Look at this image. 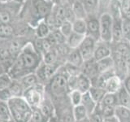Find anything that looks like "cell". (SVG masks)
Returning <instances> with one entry per match:
<instances>
[{
  "mask_svg": "<svg viewBox=\"0 0 130 122\" xmlns=\"http://www.w3.org/2000/svg\"><path fill=\"white\" fill-rule=\"evenodd\" d=\"M42 62V55L39 54L32 43H28L14 60L13 65L8 71L12 80H18L28 73L35 72Z\"/></svg>",
  "mask_w": 130,
  "mask_h": 122,
  "instance_id": "obj_1",
  "label": "cell"
},
{
  "mask_svg": "<svg viewBox=\"0 0 130 122\" xmlns=\"http://www.w3.org/2000/svg\"><path fill=\"white\" fill-rule=\"evenodd\" d=\"M11 120L15 122H29L32 120V108L24 97H12L7 101Z\"/></svg>",
  "mask_w": 130,
  "mask_h": 122,
  "instance_id": "obj_2",
  "label": "cell"
},
{
  "mask_svg": "<svg viewBox=\"0 0 130 122\" xmlns=\"http://www.w3.org/2000/svg\"><path fill=\"white\" fill-rule=\"evenodd\" d=\"M68 77L61 66L49 81V91L54 99L58 100L68 96L70 91L68 85Z\"/></svg>",
  "mask_w": 130,
  "mask_h": 122,
  "instance_id": "obj_3",
  "label": "cell"
},
{
  "mask_svg": "<svg viewBox=\"0 0 130 122\" xmlns=\"http://www.w3.org/2000/svg\"><path fill=\"white\" fill-rule=\"evenodd\" d=\"M45 87L42 83L25 89L23 97L32 108H38L45 99Z\"/></svg>",
  "mask_w": 130,
  "mask_h": 122,
  "instance_id": "obj_4",
  "label": "cell"
},
{
  "mask_svg": "<svg viewBox=\"0 0 130 122\" xmlns=\"http://www.w3.org/2000/svg\"><path fill=\"white\" fill-rule=\"evenodd\" d=\"M100 22V41L111 43L112 42V24L113 18L109 13L99 16Z\"/></svg>",
  "mask_w": 130,
  "mask_h": 122,
  "instance_id": "obj_5",
  "label": "cell"
},
{
  "mask_svg": "<svg viewBox=\"0 0 130 122\" xmlns=\"http://www.w3.org/2000/svg\"><path fill=\"white\" fill-rule=\"evenodd\" d=\"M61 66H62V64H59V62L53 64H46L43 62L41 63L39 67L35 72L36 75L38 76L39 79L40 83L42 84L43 82H49L53 76L58 72Z\"/></svg>",
  "mask_w": 130,
  "mask_h": 122,
  "instance_id": "obj_6",
  "label": "cell"
},
{
  "mask_svg": "<svg viewBox=\"0 0 130 122\" xmlns=\"http://www.w3.org/2000/svg\"><path fill=\"white\" fill-rule=\"evenodd\" d=\"M86 21V35L93 38L97 42L100 41V22L99 16H88L85 19Z\"/></svg>",
  "mask_w": 130,
  "mask_h": 122,
  "instance_id": "obj_7",
  "label": "cell"
},
{
  "mask_svg": "<svg viewBox=\"0 0 130 122\" xmlns=\"http://www.w3.org/2000/svg\"><path fill=\"white\" fill-rule=\"evenodd\" d=\"M97 42V41L90 38V37H85L83 42H81L80 47H78L80 54L84 59V61L93 58V53H94Z\"/></svg>",
  "mask_w": 130,
  "mask_h": 122,
  "instance_id": "obj_8",
  "label": "cell"
},
{
  "mask_svg": "<svg viewBox=\"0 0 130 122\" xmlns=\"http://www.w3.org/2000/svg\"><path fill=\"white\" fill-rule=\"evenodd\" d=\"M80 70L81 74L86 76L90 80L94 79L95 77L99 75L97 67V61L93 58L85 60L80 68Z\"/></svg>",
  "mask_w": 130,
  "mask_h": 122,
  "instance_id": "obj_9",
  "label": "cell"
},
{
  "mask_svg": "<svg viewBox=\"0 0 130 122\" xmlns=\"http://www.w3.org/2000/svg\"><path fill=\"white\" fill-rule=\"evenodd\" d=\"M111 55V43L105 42L103 41H99L96 44L94 53H93V59L96 61H99L106 57Z\"/></svg>",
  "mask_w": 130,
  "mask_h": 122,
  "instance_id": "obj_10",
  "label": "cell"
},
{
  "mask_svg": "<svg viewBox=\"0 0 130 122\" xmlns=\"http://www.w3.org/2000/svg\"><path fill=\"white\" fill-rule=\"evenodd\" d=\"M122 40H124L123 18H113L112 42H120Z\"/></svg>",
  "mask_w": 130,
  "mask_h": 122,
  "instance_id": "obj_11",
  "label": "cell"
},
{
  "mask_svg": "<svg viewBox=\"0 0 130 122\" xmlns=\"http://www.w3.org/2000/svg\"><path fill=\"white\" fill-rule=\"evenodd\" d=\"M97 67L99 75L111 71H115L114 70V60L111 55L97 61Z\"/></svg>",
  "mask_w": 130,
  "mask_h": 122,
  "instance_id": "obj_12",
  "label": "cell"
},
{
  "mask_svg": "<svg viewBox=\"0 0 130 122\" xmlns=\"http://www.w3.org/2000/svg\"><path fill=\"white\" fill-rule=\"evenodd\" d=\"M38 108L47 119H50V118L55 116V104L53 103V102L51 99L46 98V96H45L43 102L42 103V104L40 105V107Z\"/></svg>",
  "mask_w": 130,
  "mask_h": 122,
  "instance_id": "obj_13",
  "label": "cell"
},
{
  "mask_svg": "<svg viewBox=\"0 0 130 122\" xmlns=\"http://www.w3.org/2000/svg\"><path fill=\"white\" fill-rule=\"evenodd\" d=\"M72 108L73 107H68L67 105L60 106L59 114L55 115L60 122H75L72 113Z\"/></svg>",
  "mask_w": 130,
  "mask_h": 122,
  "instance_id": "obj_14",
  "label": "cell"
},
{
  "mask_svg": "<svg viewBox=\"0 0 130 122\" xmlns=\"http://www.w3.org/2000/svg\"><path fill=\"white\" fill-rule=\"evenodd\" d=\"M20 81V83L22 85V86L24 87V90L28 88H31L32 86H34L37 84L40 83L39 79L38 76L36 75L35 72H32V73H28V74L22 77L21 78L18 79Z\"/></svg>",
  "mask_w": 130,
  "mask_h": 122,
  "instance_id": "obj_15",
  "label": "cell"
},
{
  "mask_svg": "<svg viewBox=\"0 0 130 122\" xmlns=\"http://www.w3.org/2000/svg\"><path fill=\"white\" fill-rule=\"evenodd\" d=\"M66 62L74 65V66H76V67L80 68V66L84 63V59H83L82 55H81L78 48L72 49L67 57Z\"/></svg>",
  "mask_w": 130,
  "mask_h": 122,
  "instance_id": "obj_16",
  "label": "cell"
},
{
  "mask_svg": "<svg viewBox=\"0 0 130 122\" xmlns=\"http://www.w3.org/2000/svg\"><path fill=\"white\" fill-rule=\"evenodd\" d=\"M91 86H92L91 80L86 76L80 73L78 77H77V85H76L77 90H79L82 94H85L89 90Z\"/></svg>",
  "mask_w": 130,
  "mask_h": 122,
  "instance_id": "obj_17",
  "label": "cell"
},
{
  "mask_svg": "<svg viewBox=\"0 0 130 122\" xmlns=\"http://www.w3.org/2000/svg\"><path fill=\"white\" fill-rule=\"evenodd\" d=\"M114 116L118 122H130V109L122 106H116Z\"/></svg>",
  "mask_w": 130,
  "mask_h": 122,
  "instance_id": "obj_18",
  "label": "cell"
},
{
  "mask_svg": "<svg viewBox=\"0 0 130 122\" xmlns=\"http://www.w3.org/2000/svg\"><path fill=\"white\" fill-rule=\"evenodd\" d=\"M71 7L73 11V13H74L76 16V19L85 20L87 18V13L85 10L84 5L81 1H79V0H72Z\"/></svg>",
  "mask_w": 130,
  "mask_h": 122,
  "instance_id": "obj_19",
  "label": "cell"
},
{
  "mask_svg": "<svg viewBox=\"0 0 130 122\" xmlns=\"http://www.w3.org/2000/svg\"><path fill=\"white\" fill-rule=\"evenodd\" d=\"M85 10L88 16H99V0H82Z\"/></svg>",
  "mask_w": 130,
  "mask_h": 122,
  "instance_id": "obj_20",
  "label": "cell"
},
{
  "mask_svg": "<svg viewBox=\"0 0 130 122\" xmlns=\"http://www.w3.org/2000/svg\"><path fill=\"white\" fill-rule=\"evenodd\" d=\"M85 35L79 34L77 33L72 32V34L67 38L66 43L68 45V47L71 49H76L80 47L81 42H83Z\"/></svg>",
  "mask_w": 130,
  "mask_h": 122,
  "instance_id": "obj_21",
  "label": "cell"
},
{
  "mask_svg": "<svg viewBox=\"0 0 130 122\" xmlns=\"http://www.w3.org/2000/svg\"><path fill=\"white\" fill-rule=\"evenodd\" d=\"M81 105H83L85 108L86 109V111L88 114H91L95 111V109L97 108V103H95V101L93 100L90 95L89 94V92H86L82 95V99H81Z\"/></svg>",
  "mask_w": 130,
  "mask_h": 122,
  "instance_id": "obj_22",
  "label": "cell"
},
{
  "mask_svg": "<svg viewBox=\"0 0 130 122\" xmlns=\"http://www.w3.org/2000/svg\"><path fill=\"white\" fill-rule=\"evenodd\" d=\"M108 13L111 16L112 18H123L120 0H111L109 6Z\"/></svg>",
  "mask_w": 130,
  "mask_h": 122,
  "instance_id": "obj_23",
  "label": "cell"
},
{
  "mask_svg": "<svg viewBox=\"0 0 130 122\" xmlns=\"http://www.w3.org/2000/svg\"><path fill=\"white\" fill-rule=\"evenodd\" d=\"M118 99V105L125 107L130 109V94L122 86L120 89L116 93Z\"/></svg>",
  "mask_w": 130,
  "mask_h": 122,
  "instance_id": "obj_24",
  "label": "cell"
},
{
  "mask_svg": "<svg viewBox=\"0 0 130 122\" xmlns=\"http://www.w3.org/2000/svg\"><path fill=\"white\" fill-rule=\"evenodd\" d=\"M88 92L89 95H90L92 99L95 101V103L97 104L101 103L102 100H103V99L104 98L105 95L107 94V92L105 91V89L103 88L94 86V85H92Z\"/></svg>",
  "mask_w": 130,
  "mask_h": 122,
  "instance_id": "obj_25",
  "label": "cell"
},
{
  "mask_svg": "<svg viewBox=\"0 0 130 122\" xmlns=\"http://www.w3.org/2000/svg\"><path fill=\"white\" fill-rule=\"evenodd\" d=\"M8 89L12 97H23L24 95V89L18 80H12Z\"/></svg>",
  "mask_w": 130,
  "mask_h": 122,
  "instance_id": "obj_26",
  "label": "cell"
},
{
  "mask_svg": "<svg viewBox=\"0 0 130 122\" xmlns=\"http://www.w3.org/2000/svg\"><path fill=\"white\" fill-rule=\"evenodd\" d=\"M59 53L55 48H52L50 51L45 52L42 55V62L46 64H53L58 62Z\"/></svg>",
  "mask_w": 130,
  "mask_h": 122,
  "instance_id": "obj_27",
  "label": "cell"
},
{
  "mask_svg": "<svg viewBox=\"0 0 130 122\" xmlns=\"http://www.w3.org/2000/svg\"><path fill=\"white\" fill-rule=\"evenodd\" d=\"M51 29L49 26L47 25L46 22L43 20V21H41L36 28V34L38 38H46L48 35L51 34Z\"/></svg>",
  "mask_w": 130,
  "mask_h": 122,
  "instance_id": "obj_28",
  "label": "cell"
},
{
  "mask_svg": "<svg viewBox=\"0 0 130 122\" xmlns=\"http://www.w3.org/2000/svg\"><path fill=\"white\" fill-rule=\"evenodd\" d=\"M86 30H87V26H86V21H85V20L76 19L74 20V22L72 23L73 32L77 33L79 34L86 35Z\"/></svg>",
  "mask_w": 130,
  "mask_h": 122,
  "instance_id": "obj_29",
  "label": "cell"
},
{
  "mask_svg": "<svg viewBox=\"0 0 130 122\" xmlns=\"http://www.w3.org/2000/svg\"><path fill=\"white\" fill-rule=\"evenodd\" d=\"M72 113H73V116H74L75 121L84 120V119H85V118H87L89 116L86 109H85L84 106L81 105V104L73 107L72 108Z\"/></svg>",
  "mask_w": 130,
  "mask_h": 122,
  "instance_id": "obj_30",
  "label": "cell"
},
{
  "mask_svg": "<svg viewBox=\"0 0 130 122\" xmlns=\"http://www.w3.org/2000/svg\"><path fill=\"white\" fill-rule=\"evenodd\" d=\"M100 103L105 106L116 108V106H118L117 95L116 94H112V93H107Z\"/></svg>",
  "mask_w": 130,
  "mask_h": 122,
  "instance_id": "obj_31",
  "label": "cell"
},
{
  "mask_svg": "<svg viewBox=\"0 0 130 122\" xmlns=\"http://www.w3.org/2000/svg\"><path fill=\"white\" fill-rule=\"evenodd\" d=\"M24 46L21 45V42L18 39H14L12 40L10 45H9V48H8V51H9L10 54L11 56H15V58L18 56L20 54V52L21 51Z\"/></svg>",
  "mask_w": 130,
  "mask_h": 122,
  "instance_id": "obj_32",
  "label": "cell"
},
{
  "mask_svg": "<svg viewBox=\"0 0 130 122\" xmlns=\"http://www.w3.org/2000/svg\"><path fill=\"white\" fill-rule=\"evenodd\" d=\"M82 93H80L79 90L75 89V90H72L68 94V98L70 100V103L72 107L80 105L81 103V99H82Z\"/></svg>",
  "mask_w": 130,
  "mask_h": 122,
  "instance_id": "obj_33",
  "label": "cell"
},
{
  "mask_svg": "<svg viewBox=\"0 0 130 122\" xmlns=\"http://www.w3.org/2000/svg\"><path fill=\"white\" fill-rule=\"evenodd\" d=\"M0 118L4 120H10L11 119L10 109L6 101L0 100Z\"/></svg>",
  "mask_w": 130,
  "mask_h": 122,
  "instance_id": "obj_34",
  "label": "cell"
},
{
  "mask_svg": "<svg viewBox=\"0 0 130 122\" xmlns=\"http://www.w3.org/2000/svg\"><path fill=\"white\" fill-rule=\"evenodd\" d=\"M14 29L10 24L0 23V38H9L12 34H13Z\"/></svg>",
  "mask_w": 130,
  "mask_h": 122,
  "instance_id": "obj_35",
  "label": "cell"
},
{
  "mask_svg": "<svg viewBox=\"0 0 130 122\" xmlns=\"http://www.w3.org/2000/svg\"><path fill=\"white\" fill-rule=\"evenodd\" d=\"M37 9H38V13L41 16H47L52 11V7L50 4H47L44 2H39V3L37 5Z\"/></svg>",
  "mask_w": 130,
  "mask_h": 122,
  "instance_id": "obj_36",
  "label": "cell"
},
{
  "mask_svg": "<svg viewBox=\"0 0 130 122\" xmlns=\"http://www.w3.org/2000/svg\"><path fill=\"white\" fill-rule=\"evenodd\" d=\"M31 120L32 122H48L49 119H47L43 115L39 108H32V116Z\"/></svg>",
  "mask_w": 130,
  "mask_h": 122,
  "instance_id": "obj_37",
  "label": "cell"
},
{
  "mask_svg": "<svg viewBox=\"0 0 130 122\" xmlns=\"http://www.w3.org/2000/svg\"><path fill=\"white\" fill-rule=\"evenodd\" d=\"M59 30L66 38H68L72 32V23L68 21V20H65L62 24V25L60 26Z\"/></svg>",
  "mask_w": 130,
  "mask_h": 122,
  "instance_id": "obj_38",
  "label": "cell"
},
{
  "mask_svg": "<svg viewBox=\"0 0 130 122\" xmlns=\"http://www.w3.org/2000/svg\"><path fill=\"white\" fill-rule=\"evenodd\" d=\"M12 79L7 72H5L0 76V89H3L8 88V86L11 83Z\"/></svg>",
  "mask_w": 130,
  "mask_h": 122,
  "instance_id": "obj_39",
  "label": "cell"
},
{
  "mask_svg": "<svg viewBox=\"0 0 130 122\" xmlns=\"http://www.w3.org/2000/svg\"><path fill=\"white\" fill-rule=\"evenodd\" d=\"M51 34H52L53 36H54V38H55V39L56 41L57 46L59 45V44H63V43L66 42L67 38L62 34V33H61V31L59 30V28H57V29L51 31Z\"/></svg>",
  "mask_w": 130,
  "mask_h": 122,
  "instance_id": "obj_40",
  "label": "cell"
},
{
  "mask_svg": "<svg viewBox=\"0 0 130 122\" xmlns=\"http://www.w3.org/2000/svg\"><path fill=\"white\" fill-rule=\"evenodd\" d=\"M111 0H99V16L108 13V9Z\"/></svg>",
  "mask_w": 130,
  "mask_h": 122,
  "instance_id": "obj_41",
  "label": "cell"
},
{
  "mask_svg": "<svg viewBox=\"0 0 130 122\" xmlns=\"http://www.w3.org/2000/svg\"><path fill=\"white\" fill-rule=\"evenodd\" d=\"M56 50L59 53V55H62V56H66V58L68 57V55H69V53L71 52V51L72 49H71L68 47V45L65 42L63 44H59L56 47Z\"/></svg>",
  "mask_w": 130,
  "mask_h": 122,
  "instance_id": "obj_42",
  "label": "cell"
},
{
  "mask_svg": "<svg viewBox=\"0 0 130 122\" xmlns=\"http://www.w3.org/2000/svg\"><path fill=\"white\" fill-rule=\"evenodd\" d=\"M123 35L124 39L130 42V20L123 18Z\"/></svg>",
  "mask_w": 130,
  "mask_h": 122,
  "instance_id": "obj_43",
  "label": "cell"
},
{
  "mask_svg": "<svg viewBox=\"0 0 130 122\" xmlns=\"http://www.w3.org/2000/svg\"><path fill=\"white\" fill-rule=\"evenodd\" d=\"M88 119L89 122H103V118L100 115V113L95 109V111L89 114L88 116Z\"/></svg>",
  "mask_w": 130,
  "mask_h": 122,
  "instance_id": "obj_44",
  "label": "cell"
},
{
  "mask_svg": "<svg viewBox=\"0 0 130 122\" xmlns=\"http://www.w3.org/2000/svg\"><path fill=\"white\" fill-rule=\"evenodd\" d=\"M65 8H66V14H65V17H66V20H68L72 23L74 22V20H76V16L73 13V11L72 9L71 5L69 7L65 6Z\"/></svg>",
  "mask_w": 130,
  "mask_h": 122,
  "instance_id": "obj_45",
  "label": "cell"
},
{
  "mask_svg": "<svg viewBox=\"0 0 130 122\" xmlns=\"http://www.w3.org/2000/svg\"><path fill=\"white\" fill-rule=\"evenodd\" d=\"M0 20L2 23L4 24H8L10 21V15L7 11H2L0 12Z\"/></svg>",
  "mask_w": 130,
  "mask_h": 122,
  "instance_id": "obj_46",
  "label": "cell"
},
{
  "mask_svg": "<svg viewBox=\"0 0 130 122\" xmlns=\"http://www.w3.org/2000/svg\"><path fill=\"white\" fill-rule=\"evenodd\" d=\"M123 86L130 94V74H128L123 80Z\"/></svg>",
  "mask_w": 130,
  "mask_h": 122,
  "instance_id": "obj_47",
  "label": "cell"
},
{
  "mask_svg": "<svg viewBox=\"0 0 130 122\" xmlns=\"http://www.w3.org/2000/svg\"><path fill=\"white\" fill-rule=\"evenodd\" d=\"M103 122H118L116 120V118L115 116H111V117H107V118H104Z\"/></svg>",
  "mask_w": 130,
  "mask_h": 122,
  "instance_id": "obj_48",
  "label": "cell"
},
{
  "mask_svg": "<svg viewBox=\"0 0 130 122\" xmlns=\"http://www.w3.org/2000/svg\"><path fill=\"white\" fill-rule=\"evenodd\" d=\"M48 122H60V121L59 120L58 118H57V116H55L50 118V119H49V120H48Z\"/></svg>",
  "mask_w": 130,
  "mask_h": 122,
  "instance_id": "obj_49",
  "label": "cell"
},
{
  "mask_svg": "<svg viewBox=\"0 0 130 122\" xmlns=\"http://www.w3.org/2000/svg\"><path fill=\"white\" fill-rule=\"evenodd\" d=\"M123 18H126V19H128V20H130V7H129V8L128 9L127 12L125 13V15L124 16V17H123Z\"/></svg>",
  "mask_w": 130,
  "mask_h": 122,
  "instance_id": "obj_50",
  "label": "cell"
},
{
  "mask_svg": "<svg viewBox=\"0 0 130 122\" xmlns=\"http://www.w3.org/2000/svg\"><path fill=\"white\" fill-rule=\"evenodd\" d=\"M5 72H6L5 69H4L3 64H1V62H0V76H1L2 74H3V73H5Z\"/></svg>",
  "mask_w": 130,
  "mask_h": 122,
  "instance_id": "obj_51",
  "label": "cell"
},
{
  "mask_svg": "<svg viewBox=\"0 0 130 122\" xmlns=\"http://www.w3.org/2000/svg\"><path fill=\"white\" fill-rule=\"evenodd\" d=\"M75 122H89V120L88 117H87V118H85V119H84V120H76V121H75Z\"/></svg>",
  "mask_w": 130,
  "mask_h": 122,
  "instance_id": "obj_52",
  "label": "cell"
},
{
  "mask_svg": "<svg viewBox=\"0 0 130 122\" xmlns=\"http://www.w3.org/2000/svg\"><path fill=\"white\" fill-rule=\"evenodd\" d=\"M8 120H3L2 118H0V122H7Z\"/></svg>",
  "mask_w": 130,
  "mask_h": 122,
  "instance_id": "obj_53",
  "label": "cell"
},
{
  "mask_svg": "<svg viewBox=\"0 0 130 122\" xmlns=\"http://www.w3.org/2000/svg\"><path fill=\"white\" fill-rule=\"evenodd\" d=\"M7 122H15V121H14V120H11H11H8V121H7Z\"/></svg>",
  "mask_w": 130,
  "mask_h": 122,
  "instance_id": "obj_54",
  "label": "cell"
},
{
  "mask_svg": "<svg viewBox=\"0 0 130 122\" xmlns=\"http://www.w3.org/2000/svg\"><path fill=\"white\" fill-rule=\"evenodd\" d=\"M1 1H7V0H1Z\"/></svg>",
  "mask_w": 130,
  "mask_h": 122,
  "instance_id": "obj_55",
  "label": "cell"
},
{
  "mask_svg": "<svg viewBox=\"0 0 130 122\" xmlns=\"http://www.w3.org/2000/svg\"><path fill=\"white\" fill-rule=\"evenodd\" d=\"M79 1H81V2H82V0H79Z\"/></svg>",
  "mask_w": 130,
  "mask_h": 122,
  "instance_id": "obj_56",
  "label": "cell"
},
{
  "mask_svg": "<svg viewBox=\"0 0 130 122\" xmlns=\"http://www.w3.org/2000/svg\"><path fill=\"white\" fill-rule=\"evenodd\" d=\"M29 122H32V120H30V121H29Z\"/></svg>",
  "mask_w": 130,
  "mask_h": 122,
  "instance_id": "obj_57",
  "label": "cell"
}]
</instances>
